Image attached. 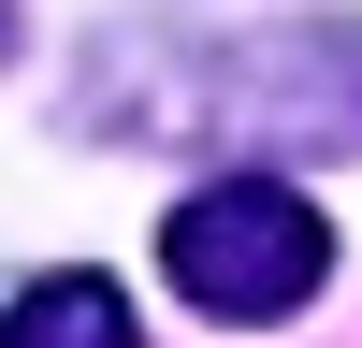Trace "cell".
Listing matches in <instances>:
<instances>
[{
	"label": "cell",
	"instance_id": "2",
	"mask_svg": "<svg viewBox=\"0 0 362 348\" xmlns=\"http://www.w3.org/2000/svg\"><path fill=\"white\" fill-rule=\"evenodd\" d=\"M0 348H145V334H131V290L116 276H29L0 305Z\"/></svg>",
	"mask_w": 362,
	"mask_h": 348
},
{
	"label": "cell",
	"instance_id": "1",
	"mask_svg": "<svg viewBox=\"0 0 362 348\" xmlns=\"http://www.w3.org/2000/svg\"><path fill=\"white\" fill-rule=\"evenodd\" d=\"M160 276L189 290L203 319H290L334 276V218H319L290 174H218V189H189L160 218Z\"/></svg>",
	"mask_w": 362,
	"mask_h": 348
}]
</instances>
